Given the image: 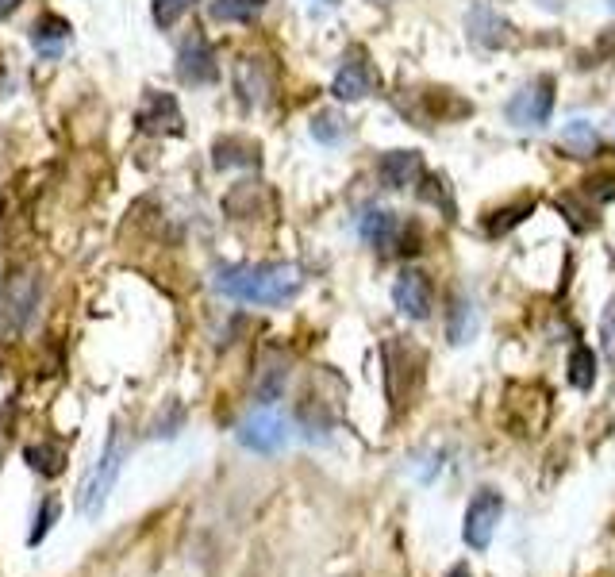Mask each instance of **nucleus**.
<instances>
[{
    "mask_svg": "<svg viewBox=\"0 0 615 577\" xmlns=\"http://www.w3.org/2000/svg\"><path fill=\"white\" fill-rule=\"evenodd\" d=\"M216 289L243 304H289L300 289V270L289 262H262V266H223L216 274Z\"/></svg>",
    "mask_w": 615,
    "mask_h": 577,
    "instance_id": "f257e3e1",
    "label": "nucleus"
},
{
    "mask_svg": "<svg viewBox=\"0 0 615 577\" xmlns=\"http://www.w3.org/2000/svg\"><path fill=\"white\" fill-rule=\"evenodd\" d=\"M381 354H385V389H389V401L396 408H404L419 393V385H423V362L427 358L408 339H389L381 347Z\"/></svg>",
    "mask_w": 615,
    "mask_h": 577,
    "instance_id": "f03ea898",
    "label": "nucleus"
},
{
    "mask_svg": "<svg viewBox=\"0 0 615 577\" xmlns=\"http://www.w3.org/2000/svg\"><path fill=\"white\" fill-rule=\"evenodd\" d=\"M362 239L373 243L377 251H396V254H416L423 251V231L416 224H408V220H400L396 212H381V208H373L362 216Z\"/></svg>",
    "mask_w": 615,
    "mask_h": 577,
    "instance_id": "7ed1b4c3",
    "label": "nucleus"
},
{
    "mask_svg": "<svg viewBox=\"0 0 615 577\" xmlns=\"http://www.w3.org/2000/svg\"><path fill=\"white\" fill-rule=\"evenodd\" d=\"M120 470H123V439H120V431L112 427L108 447H104V454L97 458V466L89 470L85 489H81V497H77V504H81L85 516H97L100 508H104V501H108V493H112V485H116Z\"/></svg>",
    "mask_w": 615,
    "mask_h": 577,
    "instance_id": "20e7f679",
    "label": "nucleus"
},
{
    "mask_svg": "<svg viewBox=\"0 0 615 577\" xmlns=\"http://www.w3.org/2000/svg\"><path fill=\"white\" fill-rule=\"evenodd\" d=\"M504 412H508V427L516 435H535L550 416V389L539 381H519L508 389Z\"/></svg>",
    "mask_w": 615,
    "mask_h": 577,
    "instance_id": "39448f33",
    "label": "nucleus"
},
{
    "mask_svg": "<svg viewBox=\"0 0 615 577\" xmlns=\"http://www.w3.org/2000/svg\"><path fill=\"white\" fill-rule=\"evenodd\" d=\"M554 101H558V85H554L550 74H542L531 85H523L516 97L508 101L504 116L516 127H542L554 116Z\"/></svg>",
    "mask_w": 615,
    "mask_h": 577,
    "instance_id": "423d86ee",
    "label": "nucleus"
},
{
    "mask_svg": "<svg viewBox=\"0 0 615 577\" xmlns=\"http://www.w3.org/2000/svg\"><path fill=\"white\" fill-rule=\"evenodd\" d=\"M500 520H504V497H500V489H492V485L477 489V497L466 508V524H462V539H466L469 551H489Z\"/></svg>",
    "mask_w": 615,
    "mask_h": 577,
    "instance_id": "0eeeda50",
    "label": "nucleus"
},
{
    "mask_svg": "<svg viewBox=\"0 0 615 577\" xmlns=\"http://www.w3.org/2000/svg\"><path fill=\"white\" fill-rule=\"evenodd\" d=\"M466 35L473 47H481V51H504V47H512L516 43V27L512 20H504L496 8L489 4H473L466 12Z\"/></svg>",
    "mask_w": 615,
    "mask_h": 577,
    "instance_id": "6e6552de",
    "label": "nucleus"
},
{
    "mask_svg": "<svg viewBox=\"0 0 615 577\" xmlns=\"http://www.w3.org/2000/svg\"><path fill=\"white\" fill-rule=\"evenodd\" d=\"M177 74L185 85H216L220 81V62H216V51H212V43L193 31L185 43H181V51H177Z\"/></svg>",
    "mask_w": 615,
    "mask_h": 577,
    "instance_id": "1a4fd4ad",
    "label": "nucleus"
},
{
    "mask_svg": "<svg viewBox=\"0 0 615 577\" xmlns=\"http://www.w3.org/2000/svg\"><path fill=\"white\" fill-rule=\"evenodd\" d=\"M239 443L254 454H277L289 443V424L277 412L262 408V412L246 416L243 424H239Z\"/></svg>",
    "mask_w": 615,
    "mask_h": 577,
    "instance_id": "9d476101",
    "label": "nucleus"
},
{
    "mask_svg": "<svg viewBox=\"0 0 615 577\" xmlns=\"http://www.w3.org/2000/svg\"><path fill=\"white\" fill-rule=\"evenodd\" d=\"M377 89V70L366 58V51H350L346 62L339 66V74L331 81V93L335 101H366L369 93Z\"/></svg>",
    "mask_w": 615,
    "mask_h": 577,
    "instance_id": "9b49d317",
    "label": "nucleus"
},
{
    "mask_svg": "<svg viewBox=\"0 0 615 577\" xmlns=\"http://www.w3.org/2000/svg\"><path fill=\"white\" fill-rule=\"evenodd\" d=\"M393 301L408 320H427L435 312V285L423 270H404L393 285Z\"/></svg>",
    "mask_w": 615,
    "mask_h": 577,
    "instance_id": "f8f14e48",
    "label": "nucleus"
},
{
    "mask_svg": "<svg viewBox=\"0 0 615 577\" xmlns=\"http://www.w3.org/2000/svg\"><path fill=\"white\" fill-rule=\"evenodd\" d=\"M473 116V104L454 89H423L416 93V120L423 124H458Z\"/></svg>",
    "mask_w": 615,
    "mask_h": 577,
    "instance_id": "ddd939ff",
    "label": "nucleus"
},
{
    "mask_svg": "<svg viewBox=\"0 0 615 577\" xmlns=\"http://www.w3.org/2000/svg\"><path fill=\"white\" fill-rule=\"evenodd\" d=\"M35 304H39V277L31 270L4 274V316H12V324H27Z\"/></svg>",
    "mask_w": 615,
    "mask_h": 577,
    "instance_id": "4468645a",
    "label": "nucleus"
},
{
    "mask_svg": "<svg viewBox=\"0 0 615 577\" xmlns=\"http://www.w3.org/2000/svg\"><path fill=\"white\" fill-rule=\"evenodd\" d=\"M135 124L147 135H177L181 131V108L170 93H147V101L135 112Z\"/></svg>",
    "mask_w": 615,
    "mask_h": 577,
    "instance_id": "2eb2a0df",
    "label": "nucleus"
},
{
    "mask_svg": "<svg viewBox=\"0 0 615 577\" xmlns=\"http://www.w3.org/2000/svg\"><path fill=\"white\" fill-rule=\"evenodd\" d=\"M377 174L385 181V189H408V185H416L419 177L427 174V166H423V154L419 151H389L377 162Z\"/></svg>",
    "mask_w": 615,
    "mask_h": 577,
    "instance_id": "dca6fc26",
    "label": "nucleus"
},
{
    "mask_svg": "<svg viewBox=\"0 0 615 577\" xmlns=\"http://www.w3.org/2000/svg\"><path fill=\"white\" fill-rule=\"evenodd\" d=\"M562 147L569 151V158H600L604 151V139L600 131L589 124V120H573V124L562 131Z\"/></svg>",
    "mask_w": 615,
    "mask_h": 577,
    "instance_id": "f3484780",
    "label": "nucleus"
},
{
    "mask_svg": "<svg viewBox=\"0 0 615 577\" xmlns=\"http://www.w3.org/2000/svg\"><path fill=\"white\" fill-rule=\"evenodd\" d=\"M558 212H562V216H566V224L573 227V231H581V235L600 227L596 204H592L581 189H577V193H562V197H558Z\"/></svg>",
    "mask_w": 615,
    "mask_h": 577,
    "instance_id": "a211bd4d",
    "label": "nucleus"
},
{
    "mask_svg": "<svg viewBox=\"0 0 615 577\" xmlns=\"http://www.w3.org/2000/svg\"><path fill=\"white\" fill-rule=\"evenodd\" d=\"M535 212V197H519L516 204H504V208H496L485 216V235L489 239H500V235H508L512 227H519L527 216Z\"/></svg>",
    "mask_w": 615,
    "mask_h": 577,
    "instance_id": "6ab92c4d",
    "label": "nucleus"
},
{
    "mask_svg": "<svg viewBox=\"0 0 615 577\" xmlns=\"http://www.w3.org/2000/svg\"><path fill=\"white\" fill-rule=\"evenodd\" d=\"M212 162H216V170H231V166H258V147H254L250 139H235V135H227V139H220V143L212 147Z\"/></svg>",
    "mask_w": 615,
    "mask_h": 577,
    "instance_id": "aec40b11",
    "label": "nucleus"
},
{
    "mask_svg": "<svg viewBox=\"0 0 615 577\" xmlns=\"http://www.w3.org/2000/svg\"><path fill=\"white\" fill-rule=\"evenodd\" d=\"M566 374H569V385L581 389V393H589L592 385H596V354H592L585 343H573L569 362H566Z\"/></svg>",
    "mask_w": 615,
    "mask_h": 577,
    "instance_id": "412c9836",
    "label": "nucleus"
},
{
    "mask_svg": "<svg viewBox=\"0 0 615 577\" xmlns=\"http://www.w3.org/2000/svg\"><path fill=\"white\" fill-rule=\"evenodd\" d=\"M419 201L435 204L446 220H454V216H458V204H454V193H450V185H446L443 174H423L419 177Z\"/></svg>",
    "mask_w": 615,
    "mask_h": 577,
    "instance_id": "4be33fe9",
    "label": "nucleus"
},
{
    "mask_svg": "<svg viewBox=\"0 0 615 577\" xmlns=\"http://www.w3.org/2000/svg\"><path fill=\"white\" fill-rule=\"evenodd\" d=\"M270 0H212V16L223 24H250Z\"/></svg>",
    "mask_w": 615,
    "mask_h": 577,
    "instance_id": "5701e85b",
    "label": "nucleus"
},
{
    "mask_svg": "<svg viewBox=\"0 0 615 577\" xmlns=\"http://www.w3.org/2000/svg\"><path fill=\"white\" fill-rule=\"evenodd\" d=\"M24 458H27V466H31V470H39L43 477H58L62 474V466H66V454H62V447H50V443L27 447Z\"/></svg>",
    "mask_w": 615,
    "mask_h": 577,
    "instance_id": "b1692460",
    "label": "nucleus"
},
{
    "mask_svg": "<svg viewBox=\"0 0 615 577\" xmlns=\"http://www.w3.org/2000/svg\"><path fill=\"white\" fill-rule=\"evenodd\" d=\"M581 193H585L592 204H615V166L592 170V174L581 181Z\"/></svg>",
    "mask_w": 615,
    "mask_h": 577,
    "instance_id": "393cba45",
    "label": "nucleus"
},
{
    "mask_svg": "<svg viewBox=\"0 0 615 577\" xmlns=\"http://www.w3.org/2000/svg\"><path fill=\"white\" fill-rule=\"evenodd\" d=\"M473 331H477V312H473V304L469 301H458V308L450 312L446 335H450L454 343H469V339H473Z\"/></svg>",
    "mask_w": 615,
    "mask_h": 577,
    "instance_id": "a878e982",
    "label": "nucleus"
},
{
    "mask_svg": "<svg viewBox=\"0 0 615 577\" xmlns=\"http://www.w3.org/2000/svg\"><path fill=\"white\" fill-rule=\"evenodd\" d=\"M312 135H316L320 143H339V139L346 135L343 116H335V112H320V116L312 120Z\"/></svg>",
    "mask_w": 615,
    "mask_h": 577,
    "instance_id": "bb28decb",
    "label": "nucleus"
},
{
    "mask_svg": "<svg viewBox=\"0 0 615 577\" xmlns=\"http://www.w3.org/2000/svg\"><path fill=\"white\" fill-rule=\"evenodd\" d=\"M197 0H154V24L158 27H173Z\"/></svg>",
    "mask_w": 615,
    "mask_h": 577,
    "instance_id": "cd10ccee",
    "label": "nucleus"
},
{
    "mask_svg": "<svg viewBox=\"0 0 615 577\" xmlns=\"http://www.w3.org/2000/svg\"><path fill=\"white\" fill-rule=\"evenodd\" d=\"M600 339H604V354L615 358V293L608 297L604 312H600Z\"/></svg>",
    "mask_w": 615,
    "mask_h": 577,
    "instance_id": "c85d7f7f",
    "label": "nucleus"
},
{
    "mask_svg": "<svg viewBox=\"0 0 615 577\" xmlns=\"http://www.w3.org/2000/svg\"><path fill=\"white\" fill-rule=\"evenodd\" d=\"M70 35V20H62V16H54L47 12L39 24H35V39H66Z\"/></svg>",
    "mask_w": 615,
    "mask_h": 577,
    "instance_id": "c756f323",
    "label": "nucleus"
},
{
    "mask_svg": "<svg viewBox=\"0 0 615 577\" xmlns=\"http://www.w3.org/2000/svg\"><path fill=\"white\" fill-rule=\"evenodd\" d=\"M20 4H24V0H0V16H12Z\"/></svg>",
    "mask_w": 615,
    "mask_h": 577,
    "instance_id": "7c9ffc66",
    "label": "nucleus"
},
{
    "mask_svg": "<svg viewBox=\"0 0 615 577\" xmlns=\"http://www.w3.org/2000/svg\"><path fill=\"white\" fill-rule=\"evenodd\" d=\"M454 577H469V574H466V566H458V570H454Z\"/></svg>",
    "mask_w": 615,
    "mask_h": 577,
    "instance_id": "2f4dec72",
    "label": "nucleus"
},
{
    "mask_svg": "<svg viewBox=\"0 0 615 577\" xmlns=\"http://www.w3.org/2000/svg\"><path fill=\"white\" fill-rule=\"evenodd\" d=\"M373 4H393V0H373Z\"/></svg>",
    "mask_w": 615,
    "mask_h": 577,
    "instance_id": "473e14b6",
    "label": "nucleus"
},
{
    "mask_svg": "<svg viewBox=\"0 0 615 577\" xmlns=\"http://www.w3.org/2000/svg\"><path fill=\"white\" fill-rule=\"evenodd\" d=\"M323 4H339V0H323Z\"/></svg>",
    "mask_w": 615,
    "mask_h": 577,
    "instance_id": "72a5a7b5",
    "label": "nucleus"
},
{
    "mask_svg": "<svg viewBox=\"0 0 615 577\" xmlns=\"http://www.w3.org/2000/svg\"><path fill=\"white\" fill-rule=\"evenodd\" d=\"M608 4H612V8H615V0H608Z\"/></svg>",
    "mask_w": 615,
    "mask_h": 577,
    "instance_id": "f704fd0d",
    "label": "nucleus"
}]
</instances>
